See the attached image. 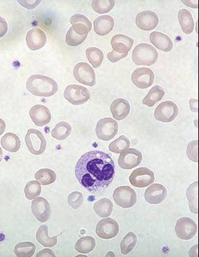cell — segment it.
<instances>
[{
  "label": "cell",
  "instance_id": "6da1fadb",
  "mask_svg": "<svg viewBox=\"0 0 199 257\" xmlns=\"http://www.w3.org/2000/svg\"><path fill=\"white\" fill-rule=\"evenodd\" d=\"M75 175L79 183L87 191L93 194H102L115 179L114 161L104 152H88L77 162Z\"/></svg>",
  "mask_w": 199,
  "mask_h": 257
},
{
  "label": "cell",
  "instance_id": "7a4b0ae2",
  "mask_svg": "<svg viewBox=\"0 0 199 257\" xmlns=\"http://www.w3.org/2000/svg\"><path fill=\"white\" fill-rule=\"evenodd\" d=\"M27 89L34 95L50 97L57 93L58 84L50 77L36 74L28 79Z\"/></svg>",
  "mask_w": 199,
  "mask_h": 257
},
{
  "label": "cell",
  "instance_id": "3957f363",
  "mask_svg": "<svg viewBox=\"0 0 199 257\" xmlns=\"http://www.w3.org/2000/svg\"><path fill=\"white\" fill-rule=\"evenodd\" d=\"M158 53L156 49L148 44H140L134 48L132 59L138 66H152L157 62Z\"/></svg>",
  "mask_w": 199,
  "mask_h": 257
},
{
  "label": "cell",
  "instance_id": "277c9868",
  "mask_svg": "<svg viewBox=\"0 0 199 257\" xmlns=\"http://www.w3.org/2000/svg\"><path fill=\"white\" fill-rule=\"evenodd\" d=\"M25 143L28 149L34 155H41L46 149V138L42 132L30 128L25 136Z\"/></svg>",
  "mask_w": 199,
  "mask_h": 257
},
{
  "label": "cell",
  "instance_id": "5b68a950",
  "mask_svg": "<svg viewBox=\"0 0 199 257\" xmlns=\"http://www.w3.org/2000/svg\"><path fill=\"white\" fill-rule=\"evenodd\" d=\"M119 123L111 117L100 119L96 125L95 133L100 140L108 141L117 136Z\"/></svg>",
  "mask_w": 199,
  "mask_h": 257
},
{
  "label": "cell",
  "instance_id": "8992f818",
  "mask_svg": "<svg viewBox=\"0 0 199 257\" xmlns=\"http://www.w3.org/2000/svg\"><path fill=\"white\" fill-rule=\"evenodd\" d=\"M90 92L86 87L78 85H70L66 87L64 96L70 103L81 105L88 101L90 98Z\"/></svg>",
  "mask_w": 199,
  "mask_h": 257
},
{
  "label": "cell",
  "instance_id": "52a82bcc",
  "mask_svg": "<svg viewBox=\"0 0 199 257\" xmlns=\"http://www.w3.org/2000/svg\"><path fill=\"white\" fill-rule=\"evenodd\" d=\"M113 199L123 208H130L137 202V194L130 186H120L113 193Z\"/></svg>",
  "mask_w": 199,
  "mask_h": 257
},
{
  "label": "cell",
  "instance_id": "ba28073f",
  "mask_svg": "<svg viewBox=\"0 0 199 257\" xmlns=\"http://www.w3.org/2000/svg\"><path fill=\"white\" fill-rule=\"evenodd\" d=\"M179 113V109L176 104L170 100L160 103L156 108L155 117L158 121L169 123L174 121Z\"/></svg>",
  "mask_w": 199,
  "mask_h": 257
},
{
  "label": "cell",
  "instance_id": "9c48e42d",
  "mask_svg": "<svg viewBox=\"0 0 199 257\" xmlns=\"http://www.w3.org/2000/svg\"><path fill=\"white\" fill-rule=\"evenodd\" d=\"M175 230L179 239L189 240L193 238L197 233V225L191 218L183 217L177 220Z\"/></svg>",
  "mask_w": 199,
  "mask_h": 257
},
{
  "label": "cell",
  "instance_id": "30bf717a",
  "mask_svg": "<svg viewBox=\"0 0 199 257\" xmlns=\"http://www.w3.org/2000/svg\"><path fill=\"white\" fill-rule=\"evenodd\" d=\"M74 78L78 82L88 86L93 87L96 83L95 73L89 64L80 63L74 66L73 70Z\"/></svg>",
  "mask_w": 199,
  "mask_h": 257
},
{
  "label": "cell",
  "instance_id": "8fae6325",
  "mask_svg": "<svg viewBox=\"0 0 199 257\" xmlns=\"http://www.w3.org/2000/svg\"><path fill=\"white\" fill-rule=\"evenodd\" d=\"M129 180L131 185L135 187H147L155 181V173L147 168H138L133 171Z\"/></svg>",
  "mask_w": 199,
  "mask_h": 257
},
{
  "label": "cell",
  "instance_id": "7c38bea8",
  "mask_svg": "<svg viewBox=\"0 0 199 257\" xmlns=\"http://www.w3.org/2000/svg\"><path fill=\"white\" fill-rule=\"evenodd\" d=\"M155 80V74L149 68H138L132 75L133 83L140 89H147L151 87Z\"/></svg>",
  "mask_w": 199,
  "mask_h": 257
},
{
  "label": "cell",
  "instance_id": "4fadbf2b",
  "mask_svg": "<svg viewBox=\"0 0 199 257\" xmlns=\"http://www.w3.org/2000/svg\"><path fill=\"white\" fill-rule=\"evenodd\" d=\"M142 160V154L140 151L135 149H128L121 153L118 162L122 169H132L139 166Z\"/></svg>",
  "mask_w": 199,
  "mask_h": 257
},
{
  "label": "cell",
  "instance_id": "5bb4252c",
  "mask_svg": "<svg viewBox=\"0 0 199 257\" xmlns=\"http://www.w3.org/2000/svg\"><path fill=\"white\" fill-rule=\"evenodd\" d=\"M119 232V224L111 218L101 220L96 227V233L102 239H112L116 237Z\"/></svg>",
  "mask_w": 199,
  "mask_h": 257
},
{
  "label": "cell",
  "instance_id": "9a60e30c",
  "mask_svg": "<svg viewBox=\"0 0 199 257\" xmlns=\"http://www.w3.org/2000/svg\"><path fill=\"white\" fill-rule=\"evenodd\" d=\"M32 212L38 220L41 222H46L51 217L50 204L46 199L40 197L33 201Z\"/></svg>",
  "mask_w": 199,
  "mask_h": 257
},
{
  "label": "cell",
  "instance_id": "2e32d148",
  "mask_svg": "<svg viewBox=\"0 0 199 257\" xmlns=\"http://www.w3.org/2000/svg\"><path fill=\"white\" fill-rule=\"evenodd\" d=\"M158 23L159 19L157 15L152 11H143L136 17V25L143 31H149L155 29Z\"/></svg>",
  "mask_w": 199,
  "mask_h": 257
},
{
  "label": "cell",
  "instance_id": "e0dca14e",
  "mask_svg": "<svg viewBox=\"0 0 199 257\" xmlns=\"http://www.w3.org/2000/svg\"><path fill=\"white\" fill-rule=\"evenodd\" d=\"M26 41L31 50L36 51L45 46L47 41L46 33L39 28H34L27 32Z\"/></svg>",
  "mask_w": 199,
  "mask_h": 257
},
{
  "label": "cell",
  "instance_id": "ac0fdd59",
  "mask_svg": "<svg viewBox=\"0 0 199 257\" xmlns=\"http://www.w3.org/2000/svg\"><path fill=\"white\" fill-rule=\"evenodd\" d=\"M30 116L36 125L42 127L50 123L51 119L50 110L41 104L35 105L31 108Z\"/></svg>",
  "mask_w": 199,
  "mask_h": 257
},
{
  "label": "cell",
  "instance_id": "d6986e66",
  "mask_svg": "<svg viewBox=\"0 0 199 257\" xmlns=\"http://www.w3.org/2000/svg\"><path fill=\"white\" fill-rule=\"evenodd\" d=\"M167 197L165 186L160 184H153L145 193V200L151 204H160Z\"/></svg>",
  "mask_w": 199,
  "mask_h": 257
},
{
  "label": "cell",
  "instance_id": "ffe728a7",
  "mask_svg": "<svg viewBox=\"0 0 199 257\" xmlns=\"http://www.w3.org/2000/svg\"><path fill=\"white\" fill-rule=\"evenodd\" d=\"M134 43V40L132 38L121 34L113 36L111 41L113 50L122 54L128 53L131 50Z\"/></svg>",
  "mask_w": 199,
  "mask_h": 257
},
{
  "label": "cell",
  "instance_id": "44dd1931",
  "mask_svg": "<svg viewBox=\"0 0 199 257\" xmlns=\"http://www.w3.org/2000/svg\"><path fill=\"white\" fill-rule=\"evenodd\" d=\"M111 111L113 117L117 120H123L130 113V104L129 102L125 98H117L111 104Z\"/></svg>",
  "mask_w": 199,
  "mask_h": 257
},
{
  "label": "cell",
  "instance_id": "7402d4cb",
  "mask_svg": "<svg viewBox=\"0 0 199 257\" xmlns=\"http://www.w3.org/2000/svg\"><path fill=\"white\" fill-rule=\"evenodd\" d=\"M150 41L156 48L164 52H169L174 46L171 38L162 32H152L150 34Z\"/></svg>",
  "mask_w": 199,
  "mask_h": 257
},
{
  "label": "cell",
  "instance_id": "603a6c76",
  "mask_svg": "<svg viewBox=\"0 0 199 257\" xmlns=\"http://www.w3.org/2000/svg\"><path fill=\"white\" fill-rule=\"evenodd\" d=\"M72 28L75 31L82 35H87L91 31L92 25L87 17L82 14H75L70 20Z\"/></svg>",
  "mask_w": 199,
  "mask_h": 257
},
{
  "label": "cell",
  "instance_id": "cb8c5ba5",
  "mask_svg": "<svg viewBox=\"0 0 199 257\" xmlns=\"http://www.w3.org/2000/svg\"><path fill=\"white\" fill-rule=\"evenodd\" d=\"M115 26V21L110 16L97 17L94 21V31L97 35L104 36L110 33Z\"/></svg>",
  "mask_w": 199,
  "mask_h": 257
},
{
  "label": "cell",
  "instance_id": "d4e9b609",
  "mask_svg": "<svg viewBox=\"0 0 199 257\" xmlns=\"http://www.w3.org/2000/svg\"><path fill=\"white\" fill-rule=\"evenodd\" d=\"M2 147L10 153H15L20 149L21 143L20 139L13 133H8L1 139Z\"/></svg>",
  "mask_w": 199,
  "mask_h": 257
},
{
  "label": "cell",
  "instance_id": "484cf974",
  "mask_svg": "<svg viewBox=\"0 0 199 257\" xmlns=\"http://www.w3.org/2000/svg\"><path fill=\"white\" fill-rule=\"evenodd\" d=\"M179 24L181 29L185 34H190L193 31L194 22L192 15L189 11L182 9L178 13Z\"/></svg>",
  "mask_w": 199,
  "mask_h": 257
},
{
  "label": "cell",
  "instance_id": "4316f807",
  "mask_svg": "<svg viewBox=\"0 0 199 257\" xmlns=\"http://www.w3.org/2000/svg\"><path fill=\"white\" fill-rule=\"evenodd\" d=\"M164 94H165V92L162 87L159 85H155L150 90L148 94L143 98L142 103L151 108L162 99Z\"/></svg>",
  "mask_w": 199,
  "mask_h": 257
},
{
  "label": "cell",
  "instance_id": "83f0119b",
  "mask_svg": "<svg viewBox=\"0 0 199 257\" xmlns=\"http://www.w3.org/2000/svg\"><path fill=\"white\" fill-rule=\"evenodd\" d=\"M57 237L49 236L48 228L46 225H42L38 229L37 233H36V239L42 244L43 246L46 247H53L56 245L57 243Z\"/></svg>",
  "mask_w": 199,
  "mask_h": 257
},
{
  "label": "cell",
  "instance_id": "f1b7e54d",
  "mask_svg": "<svg viewBox=\"0 0 199 257\" xmlns=\"http://www.w3.org/2000/svg\"><path fill=\"white\" fill-rule=\"evenodd\" d=\"M93 209L100 217H108L113 212V202L108 198H103L95 202Z\"/></svg>",
  "mask_w": 199,
  "mask_h": 257
},
{
  "label": "cell",
  "instance_id": "f546056e",
  "mask_svg": "<svg viewBox=\"0 0 199 257\" xmlns=\"http://www.w3.org/2000/svg\"><path fill=\"white\" fill-rule=\"evenodd\" d=\"M72 132V127L66 121L59 122L51 132L53 138L59 141L65 140L69 137Z\"/></svg>",
  "mask_w": 199,
  "mask_h": 257
},
{
  "label": "cell",
  "instance_id": "4dcf8cb0",
  "mask_svg": "<svg viewBox=\"0 0 199 257\" xmlns=\"http://www.w3.org/2000/svg\"><path fill=\"white\" fill-rule=\"evenodd\" d=\"M95 239L93 237L85 236L79 239L74 247L80 253L87 254L95 249Z\"/></svg>",
  "mask_w": 199,
  "mask_h": 257
},
{
  "label": "cell",
  "instance_id": "1f68e13d",
  "mask_svg": "<svg viewBox=\"0 0 199 257\" xmlns=\"http://www.w3.org/2000/svg\"><path fill=\"white\" fill-rule=\"evenodd\" d=\"M36 179L42 185H50L56 181V173L50 169H40L35 174Z\"/></svg>",
  "mask_w": 199,
  "mask_h": 257
},
{
  "label": "cell",
  "instance_id": "d6a6232c",
  "mask_svg": "<svg viewBox=\"0 0 199 257\" xmlns=\"http://www.w3.org/2000/svg\"><path fill=\"white\" fill-rule=\"evenodd\" d=\"M87 60L94 68L99 67L104 61V55L102 51L97 48L91 47L85 51Z\"/></svg>",
  "mask_w": 199,
  "mask_h": 257
},
{
  "label": "cell",
  "instance_id": "836d02e7",
  "mask_svg": "<svg viewBox=\"0 0 199 257\" xmlns=\"http://www.w3.org/2000/svg\"><path fill=\"white\" fill-rule=\"evenodd\" d=\"M36 250V246L31 242H21L15 247L14 252L18 257H31Z\"/></svg>",
  "mask_w": 199,
  "mask_h": 257
},
{
  "label": "cell",
  "instance_id": "e575fe53",
  "mask_svg": "<svg viewBox=\"0 0 199 257\" xmlns=\"http://www.w3.org/2000/svg\"><path fill=\"white\" fill-rule=\"evenodd\" d=\"M198 182L192 184L188 188L187 196L192 213L198 214Z\"/></svg>",
  "mask_w": 199,
  "mask_h": 257
},
{
  "label": "cell",
  "instance_id": "d590c367",
  "mask_svg": "<svg viewBox=\"0 0 199 257\" xmlns=\"http://www.w3.org/2000/svg\"><path fill=\"white\" fill-rule=\"evenodd\" d=\"M138 239L134 232H129L126 235L121 243L122 254L124 255L128 254L132 251L136 246Z\"/></svg>",
  "mask_w": 199,
  "mask_h": 257
},
{
  "label": "cell",
  "instance_id": "8d00e7d4",
  "mask_svg": "<svg viewBox=\"0 0 199 257\" xmlns=\"http://www.w3.org/2000/svg\"><path fill=\"white\" fill-rule=\"evenodd\" d=\"M130 141L125 136H122L109 145V151L112 153L121 154L126 149H129Z\"/></svg>",
  "mask_w": 199,
  "mask_h": 257
},
{
  "label": "cell",
  "instance_id": "74e56055",
  "mask_svg": "<svg viewBox=\"0 0 199 257\" xmlns=\"http://www.w3.org/2000/svg\"><path fill=\"white\" fill-rule=\"evenodd\" d=\"M115 5L114 0H94L92 2L91 7L97 14H108L113 10Z\"/></svg>",
  "mask_w": 199,
  "mask_h": 257
},
{
  "label": "cell",
  "instance_id": "f35d334b",
  "mask_svg": "<svg viewBox=\"0 0 199 257\" xmlns=\"http://www.w3.org/2000/svg\"><path fill=\"white\" fill-rule=\"evenodd\" d=\"M87 35H82L74 31L72 27L68 30L66 34V43L68 46L75 47L82 44L86 39Z\"/></svg>",
  "mask_w": 199,
  "mask_h": 257
},
{
  "label": "cell",
  "instance_id": "ab89813d",
  "mask_svg": "<svg viewBox=\"0 0 199 257\" xmlns=\"http://www.w3.org/2000/svg\"><path fill=\"white\" fill-rule=\"evenodd\" d=\"M41 191V185L39 182L36 181H30L27 184L25 188V196L29 200L38 198Z\"/></svg>",
  "mask_w": 199,
  "mask_h": 257
},
{
  "label": "cell",
  "instance_id": "60d3db41",
  "mask_svg": "<svg viewBox=\"0 0 199 257\" xmlns=\"http://www.w3.org/2000/svg\"><path fill=\"white\" fill-rule=\"evenodd\" d=\"M83 201V195L79 192H73L68 197V203L72 208L76 209L82 206Z\"/></svg>",
  "mask_w": 199,
  "mask_h": 257
},
{
  "label": "cell",
  "instance_id": "b9f144b4",
  "mask_svg": "<svg viewBox=\"0 0 199 257\" xmlns=\"http://www.w3.org/2000/svg\"><path fill=\"white\" fill-rule=\"evenodd\" d=\"M198 140L192 141L187 147L188 157L194 162H198Z\"/></svg>",
  "mask_w": 199,
  "mask_h": 257
},
{
  "label": "cell",
  "instance_id": "7bdbcfd3",
  "mask_svg": "<svg viewBox=\"0 0 199 257\" xmlns=\"http://www.w3.org/2000/svg\"><path fill=\"white\" fill-rule=\"evenodd\" d=\"M128 55V53L122 54V53H117L116 51L113 50L111 51V52L108 53V58L111 63H117V62L119 61L120 60L123 59L124 58L127 57Z\"/></svg>",
  "mask_w": 199,
  "mask_h": 257
},
{
  "label": "cell",
  "instance_id": "ee69618b",
  "mask_svg": "<svg viewBox=\"0 0 199 257\" xmlns=\"http://www.w3.org/2000/svg\"><path fill=\"white\" fill-rule=\"evenodd\" d=\"M19 3L21 4L23 7L29 9V10H33L36 6L39 5L41 1H18Z\"/></svg>",
  "mask_w": 199,
  "mask_h": 257
},
{
  "label": "cell",
  "instance_id": "f6af8a7d",
  "mask_svg": "<svg viewBox=\"0 0 199 257\" xmlns=\"http://www.w3.org/2000/svg\"><path fill=\"white\" fill-rule=\"evenodd\" d=\"M8 25L7 21L3 17H0V38L4 37L7 34Z\"/></svg>",
  "mask_w": 199,
  "mask_h": 257
},
{
  "label": "cell",
  "instance_id": "bcb514c9",
  "mask_svg": "<svg viewBox=\"0 0 199 257\" xmlns=\"http://www.w3.org/2000/svg\"><path fill=\"white\" fill-rule=\"evenodd\" d=\"M43 256H56L55 252L51 249H44L38 252L36 257H43Z\"/></svg>",
  "mask_w": 199,
  "mask_h": 257
},
{
  "label": "cell",
  "instance_id": "7dc6e473",
  "mask_svg": "<svg viewBox=\"0 0 199 257\" xmlns=\"http://www.w3.org/2000/svg\"><path fill=\"white\" fill-rule=\"evenodd\" d=\"M190 108L192 112H198V100L191 98L189 101Z\"/></svg>",
  "mask_w": 199,
  "mask_h": 257
},
{
  "label": "cell",
  "instance_id": "c3c4849f",
  "mask_svg": "<svg viewBox=\"0 0 199 257\" xmlns=\"http://www.w3.org/2000/svg\"><path fill=\"white\" fill-rule=\"evenodd\" d=\"M6 128V122L3 120V119L0 118V136L3 134L4 132H5Z\"/></svg>",
  "mask_w": 199,
  "mask_h": 257
},
{
  "label": "cell",
  "instance_id": "681fc988",
  "mask_svg": "<svg viewBox=\"0 0 199 257\" xmlns=\"http://www.w3.org/2000/svg\"><path fill=\"white\" fill-rule=\"evenodd\" d=\"M196 247H198V245L192 247V249L189 251V256L198 257V249H196L195 250Z\"/></svg>",
  "mask_w": 199,
  "mask_h": 257
},
{
  "label": "cell",
  "instance_id": "f907efd6",
  "mask_svg": "<svg viewBox=\"0 0 199 257\" xmlns=\"http://www.w3.org/2000/svg\"><path fill=\"white\" fill-rule=\"evenodd\" d=\"M182 2H183V4H185L186 6H189V7L192 8V4H193V6L198 8V1H182Z\"/></svg>",
  "mask_w": 199,
  "mask_h": 257
},
{
  "label": "cell",
  "instance_id": "816d5d0a",
  "mask_svg": "<svg viewBox=\"0 0 199 257\" xmlns=\"http://www.w3.org/2000/svg\"><path fill=\"white\" fill-rule=\"evenodd\" d=\"M2 158H3V152H2L1 147H0V162H2Z\"/></svg>",
  "mask_w": 199,
  "mask_h": 257
}]
</instances>
